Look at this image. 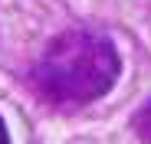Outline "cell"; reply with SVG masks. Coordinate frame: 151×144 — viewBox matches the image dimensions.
I'll list each match as a JSON object with an SVG mask.
<instances>
[{"mask_svg": "<svg viewBox=\"0 0 151 144\" xmlns=\"http://www.w3.org/2000/svg\"><path fill=\"white\" fill-rule=\"evenodd\" d=\"M122 72L112 39L86 30H69L46 46L36 62V85L56 105H89L115 85Z\"/></svg>", "mask_w": 151, "mask_h": 144, "instance_id": "6da1fadb", "label": "cell"}, {"mask_svg": "<svg viewBox=\"0 0 151 144\" xmlns=\"http://www.w3.org/2000/svg\"><path fill=\"white\" fill-rule=\"evenodd\" d=\"M0 141H10V131H7V125H4V118H0Z\"/></svg>", "mask_w": 151, "mask_h": 144, "instance_id": "3957f363", "label": "cell"}, {"mask_svg": "<svg viewBox=\"0 0 151 144\" xmlns=\"http://www.w3.org/2000/svg\"><path fill=\"white\" fill-rule=\"evenodd\" d=\"M138 118H141V121H138V128H141V131H145V134L151 138V102H148V108H145V111H141Z\"/></svg>", "mask_w": 151, "mask_h": 144, "instance_id": "7a4b0ae2", "label": "cell"}]
</instances>
